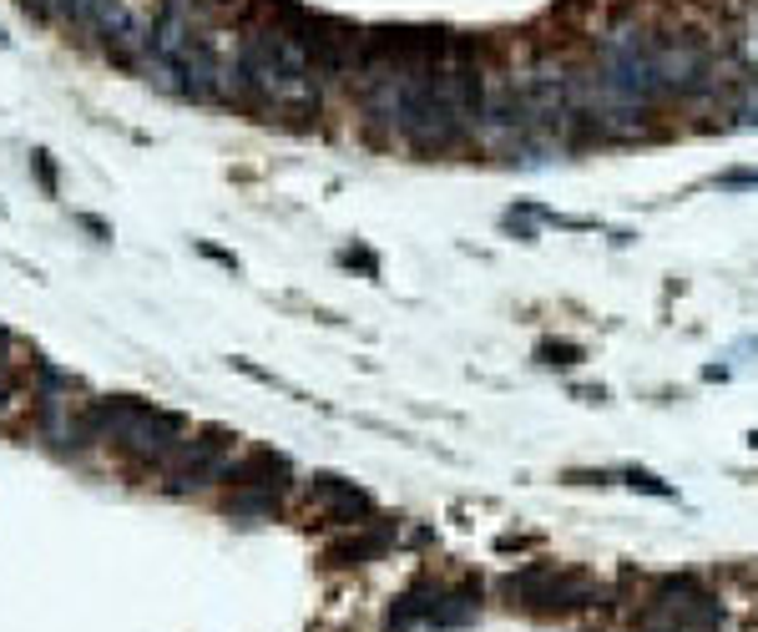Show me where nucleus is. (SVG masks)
<instances>
[{"label": "nucleus", "mask_w": 758, "mask_h": 632, "mask_svg": "<svg viewBox=\"0 0 758 632\" xmlns=\"http://www.w3.org/2000/svg\"><path fill=\"white\" fill-rule=\"evenodd\" d=\"M233 87L243 97H253V102L283 112V117H319L314 66H308V56L278 26H258L238 41Z\"/></svg>", "instance_id": "1"}, {"label": "nucleus", "mask_w": 758, "mask_h": 632, "mask_svg": "<svg viewBox=\"0 0 758 632\" xmlns=\"http://www.w3.org/2000/svg\"><path fill=\"white\" fill-rule=\"evenodd\" d=\"M87 435L91 441H117L122 451L142 456L147 466H167V460L182 451L188 441V420L167 410H152V405H137V400H102L87 410Z\"/></svg>", "instance_id": "2"}, {"label": "nucleus", "mask_w": 758, "mask_h": 632, "mask_svg": "<svg viewBox=\"0 0 758 632\" xmlns=\"http://www.w3.org/2000/svg\"><path fill=\"white\" fill-rule=\"evenodd\" d=\"M597 76L622 102L647 106V112H653V102L668 97L662 76H657V61H653V36H642V30H612L597 46Z\"/></svg>", "instance_id": "3"}, {"label": "nucleus", "mask_w": 758, "mask_h": 632, "mask_svg": "<svg viewBox=\"0 0 758 632\" xmlns=\"http://www.w3.org/2000/svg\"><path fill=\"white\" fill-rule=\"evenodd\" d=\"M653 61L662 87L678 91V97H708L718 87V61L698 30H657Z\"/></svg>", "instance_id": "4"}, {"label": "nucleus", "mask_w": 758, "mask_h": 632, "mask_svg": "<svg viewBox=\"0 0 758 632\" xmlns=\"http://www.w3.org/2000/svg\"><path fill=\"white\" fill-rule=\"evenodd\" d=\"M506 597L510 603L531 607V612H577V607L597 603L592 577L582 572H561V567H521L506 577Z\"/></svg>", "instance_id": "5"}, {"label": "nucleus", "mask_w": 758, "mask_h": 632, "mask_svg": "<svg viewBox=\"0 0 758 632\" xmlns=\"http://www.w3.org/2000/svg\"><path fill=\"white\" fill-rule=\"evenodd\" d=\"M653 607H662V612H668V618L678 622L683 632H718V622H723L718 603L698 587V582H693V577H668Z\"/></svg>", "instance_id": "6"}, {"label": "nucleus", "mask_w": 758, "mask_h": 632, "mask_svg": "<svg viewBox=\"0 0 758 632\" xmlns=\"http://www.w3.org/2000/svg\"><path fill=\"white\" fill-rule=\"evenodd\" d=\"M228 445H233V435L228 430H203L198 441H182V451H177L167 466H173V485L182 491V485H203L207 476H223L228 471Z\"/></svg>", "instance_id": "7"}, {"label": "nucleus", "mask_w": 758, "mask_h": 632, "mask_svg": "<svg viewBox=\"0 0 758 632\" xmlns=\"http://www.w3.org/2000/svg\"><path fill=\"white\" fill-rule=\"evenodd\" d=\"M308 506L324 511L329 521H354V527H365V516H375V501L354 481H339V476H314L308 481Z\"/></svg>", "instance_id": "8"}, {"label": "nucleus", "mask_w": 758, "mask_h": 632, "mask_svg": "<svg viewBox=\"0 0 758 632\" xmlns=\"http://www.w3.org/2000/svg\"><path fill=\"white\" fill-rule=\"evenodd\" d=\"M223 476H228L238 491H283V485H289V460L274 456V451H253V456H243V460H228Z\"/></svg>", "instance_id": "9"}, {"label": "nucleus", "mask_w": 758, "mask_h": 632, "mask_svg": "<svg viewBox=\"0 0 758 632\" xmlns=\"http://www.w3.org/2000/svg\"><path fill=\"white\" fill-rule=\"evenodd\" d=\"M384 546H390V531L375 527V531H365V536H350V542L329 546V561H334V567H359V561L379 557Z\"/></svg>", "instance_id": "10"}, {"label": "nucleus", "mask_w": 758, "mask_h": 632, "mask_svg": "<svg viewBox=\"0 0 758 632\" xmlns=\"http://www.w3.org/2000/svg\"><path fill=\"white\" fill-rule=\"evenodd\" d=\"M228 511L233 516H274L278 511V491H263V496L238 491V496H228Z\"/></svg>", "instance_id": "11"}, {"label": "nucleus", "mask_w": 758, "mask_h": 632, "mask_svg": "<svg viewBox=\"0 0 758 632\" xmlns=\"http://www.w3.org/2000/svg\"><path fill=\"white\" fill-rule=\"evenodd\" d=\"M541 365H582V344H571V339H546V344H541Z\"/></svg>", "instance_id": "12"}, {"label": "nucleus", "mask_w": 758, "mask_h": 632, "mask_svg": "<svg viewBox=\"0 0 758 632\" xmlns=\"http://www.w3.org/2000/svg\"><path fill=\"white\" fill-rule=\"evenodd\" d=\"M733 117H738V122H758V76H748V81L733 87Z\"/></svg>", "instance_id": "13"}, {"label": "nucleus", "mask_w": 758, "mask_h": 632, "mask_svg": "<svg viewBox=\"0 0 758 632\" xmlns=\"http://www.w3.org/2000/svg\"><path fill=\"white\" fill-rule=\"evenodd\" d=\"M622 481H628L632 491H647V496H672V485H662L657 476H647V471H628Z\"/></svg>", "instance_id": "14"}, {"label": "nucleus", "mask_w": 758, "mask_h": 632, "mask_svg": "<svg viewBox=\"0 0 758 632\" xmlns=\"http://www.w3.org/2000/svg\"><path fill=\"white\" fill-rule=\"evenodd\" d=\"M637 632H683V628H678V622H672L662 607H647V612H642V622H637Z\"/></svg>", "instance_id": "15"}, {"label": "nucleus", "mask_w": 758, "mask_h": 632, "mask_svg": "<svg viewBox=\"0 0 758 632\" xmlns=\"http://www.w3.org/2000/svg\"><path fill=\"white\" fill-rule=\"evenodd\" d=\"M30 162H36V177H41L46 192H56V173H51V157L46 152H30Z\"/></svg>", "instance_id": "16"}, {"label": "nucleus", "mask_w": 758, "mask_h": 632, "mask_svg": "<svg viewBox=\"0 0 758 632\" xmlns=\"http://www.w3.org/2000/svg\"><path fill=\"white\" fill-rule=\"evenodd\" d=\"M723 188H758V173H729V177H718Z\"/></svg>", "instance_id": "17"}, {"label": "nucleus", "mask_w": 758, "mask_h": 632, "mask_svg": "<svg viewBox=\"0 0 758 632\" xmlns=\"http://www.w3.org/2000/svg\"><path fill=\"white\" fill-rule=\"evenodd\" d=\"M5 350H11V334L0 329V365H5Z\"/></svg>", "instance_id": "18"}, {"label": "nucleus", "mask_w": 758, "mask_h": 632, "mask_svg": "<svg viewBox=\"0 0 758 632\" xmlns=\"http://www.w3.org/2000/svg\"><path fill=\"white\" fill-rule=\"evenodd\" d=\"M192 5H233V0H192Z\"/></svg>", "instance_id": "19"}, {"label": "nucleus", "mask_w": 758, "mask_h": 632, "mask_svg": "<svg viewBox=\"0 0 758 632\" xmlns=\"http://www.w3.org/2000/svg\"><path fill=\"white\" fill-rule=\"evenodd\" d=\"M748 441H754V451H758V430H754V435H748Z\"/></svg>", "instance_id": "20"}, {"label": "nucleus", "mask_w": 758, "mask_h": 632, "mask_svg": "<svg viewBox=\"0 0 758 632\" xmlns=\"http://www.w3.org/2000/svg\"><path fill=\"white\" fill-rule=\"evenodd\" d=\"M0 41H5V30H0Z\"/></svg>", "instance_id": "21"}]
</instances>
